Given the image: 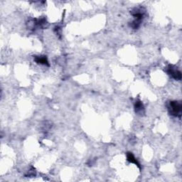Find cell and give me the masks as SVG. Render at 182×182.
<instances>
[{
    "label": "cell",
    "instance_id": "obj_1",
    "mask_svg": "<svg viewBox=\"0 0 182 182\" xmlns=\"http://www.w3.org/2000/svg\"><path fill=\"white\" fill-rule=\"evenodd\" d=\"M145 10L143 8H135L134 10L132 12V16L134 17V20L130 24V26L132 28H133L134 29H138L140 24H141V21L144 18V14H145Z\"/></svg>",
    "mask_w": 182,
    "mask_h": 182
},
{
    "label": "cell",
    "instance_id": "obj_2",
    "mask_svg": "<svg viewBox=\"0 0 182 182\" xmlns=\"http://www.w3.org/2000/svg\"><path fill=\"white\" fill-rule=\"evenodd\" d=\"M168 110L171 115L181 117L182 112V105L181 102L171 101L168 105Z\"/></svg>",
    "mask_w": 182,
    "mask_h": 182
},
{
    "label": "cell",
    "instance_id": "obj_3",
    "mask_svg": "<svg viewBox=\"0 0 182 182\" xmlns=\"http://www.w3.org/2000/svg\"><path fill=\"white\" fill-rule=\"evenodd\" d=\"M167 73L169 74V76L172 77L173 78H174L175 80H177V81H180L181 79V71L177 69V68H176L175 66L173 65H169V67L167 68Z\"/></svg>",
    "mask_w": 182,
    "mask_h": 182
},
{
    "label": "cell",
    "instance_id": "obj_4",
    "mask_svg": "<svg viewBox=\"0 0 182 182\" xmlns=\"http://www.w3.org/2000/svg\"><path fill=\"white\" fill-rule=\"evenodd\" d=\"M35 61L37 63H39V64L45 65H49V63L48 61L47 58L46 56H36L35 57Z\"/></svg>",
    "mask_w": 182,
    "mask_h": 182
},
{
    "label": "cell",
    "instance_id": "obj_5",
    "mask_svg": "<svg viewBox=\"0 0 182 182\" xmlns=\"http://www.w3.org/2000/svg\"><path fill=\"white\" fill-rule=\"evenodd\" d=\"M127 159H128V160L129 162H131V163H134L137 165V167H138L139 168H140V165L139 164V162H137V160L136 159V158H135L134 156L132 154V153L131 152H128V154H127Z\"/></svg>",
    "mask_w": 182,
    "mask_h": 182
},
{
    "label": "cell",
    "instance_id": "obj_6",
    "mask_svg": "<svg viewBox=\"0 0 182 182\" xmlns=\"http://www.w3.org/2000/svg\"><path fill=\"white\" fill-rule=\"evenodd\" d=\"M134 108H135V111L137 113L139 112H142L143 110H144V105L141 101H137L136 103L134 104Z\"/></svg>",
    "mask_w": 182,
    "mask_h": 182
}]
</instances>
